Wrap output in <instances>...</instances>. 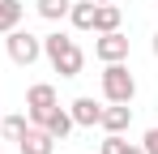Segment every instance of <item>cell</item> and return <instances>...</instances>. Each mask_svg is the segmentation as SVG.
I'll return each mask as SVG.
<instances>
[{"instance_id": "obj_5", "label": "cell", "mask_w": 158, "mask_h": 154, "mask_svg": "<svg viewBox=\"0 0 158 154\" xmlns=\"http://www.w3.org/2000/svg\"><path fill=\"white\" fill-rule=\"evenodd\" d=\"M94 56H98L103 64L128 60V39H124L120 30H107V34H98V43H94Z\"/></svg>"}, {"instance_id": "obj_13", "label": "cell", "mask_w": 158, "mask_h": 154, "mask_svg": "<svg viewBox=\"0 0 158 154\" xmlns=\"http://www.w3.org/2000/svg\"><path fill=\"white\" fill-rule=\"evenodd\" d=\"M26 128H30L26 116H0V137H9V141H22Z\"/></svg>"}, {"instance_id": "obj_15", "label": "cell", "mask_w": 158, "mask_h": 154, "mask_svg": "<svg viewBox=\"0 0 158 154\" xmlns=\"http://www.w3.org/2000/svg\"><path fill=\"white\" fill-rule=\"evenodd\" d=\"M128 150V141H124V133H107L103 146H98V154H124Z\"/></svg>"}, {"instance_id": "obj_8", "label": "cell", "mask_w": 158, "mask_h": 154, "mask_svg": "<svg viewBox=\"0 0 158 154\" xmlns=\"http://www.w3.org/2000/svg\"><path fill=\"white\" fill-rule=\"evenodd\" d=\"M17 150H22V154H56V137L47 133V128L30 124V128H26V137L17 141Z\"/></svg>"}, {"instance_id": "obj_12", "label": "cell", "mask_w": 158, "mask_h": 154, "mask_svg": "<svg viewBox=\"0 0 158 154\" xmlns=\"http://www.w3.org/2000/svg\"><path fill=\"white\" fill-rule=\"evenodd\" d=\"M22 13H26L22 0H0V34H9L13 26H22Z\"/></svg>"}, {"instance_id": "obj_11", "label": "cell", "mask_w": 158, "mask_h": 154, "mask_svg": "<svg viewBox=\"0 0 158 154\" xmlns=\"http://www.w3.org/2000/svg\"><path fill=\"white\" fill-rule=\"evenodd\" d=\"M120 17H124V13H120V4H98V9H94V30H98V34L120 30Z\"/></svg>"}, {"instance_id": "obj_19", "label": "cell", "mask_w": 158, "mask_h": 154, "mask_svg": "<svg viewBox=\"0 0 158 154\" xmlns=\"http://www.w3.org/2000/svg\"><path fill=\"white\" fill-rule=\"evenodd\" d=\"M94 4H115V0H94Z\"/></svg>"}, {"instance_id": "obj_20", "label": "cell", "mask_w": 158, "mask_h": 154, "mask_svg": "<svg viewBox=\"0 0 158 154\" xmlns=\"http://www.w3.org/2000/svg\"><path fill=\"white\" fill-rule=\"evenodd\" d=\"M154 4H158V0H154Z\"/></svg>"}, {"instance_id": "obj_17", "label": "cell", "mask_w": 158, "mask_h": 154, "mask_svg": "<svg viewBox=\"0 0 158 154\" xmlns=\"http://www.w3.org/2000/svg\"><path fill=\"white\" fill-rule=\"evenodd\" d=\"M124 154H145V150H141V146H128V150H124Z\"/></svg>"}, {"instance_id": "obj_10", "label": "cell", "mask_w": 158, "mask_h": 154, "mask_svg": "<svg viewBox=\"0 0 158 154\" xmlns=\"http://www.w3.org/2000/svg\"><path fill=\"white\" fill-rule=\"evenodd\" d=\"M94 0H73L69 4V22H73V30H94Z\"/></svg>"}, {"instance_id": "obj_2", "label": "cell", "mask_w": 158, "mask_h": 154, "mask_svg": "<svg viewBox=\"0 0 158 154\" xmlns=\"http://www.w3.org/2000/svg\"><path fill=\"white\" fill-rule=\"evenodd\" d=\"M103 99L107 103H132L137 99V77L128 73L124 60H115V64L103 69Z\"/></svg>"}, {"instance_id": "obj_7", "label": "cell", "mask_w": 158, "mask_h": 154, "mask_svg": "<svg viewBox=\"0 0 158 154\" xmlns=\"http://www.w3.org/2000/svg\"><path fill=\"white\" fill-rule=\"evenodd\" d=\"M39 128H47V133H52L56 141H64V137H69V133H73V116H69V107H60V103H56L52 111H43V120H39Z\"/></svg>"}, {"instance_id": "obj_1", "label": "cell", "mask_w": 158, "mask_h": 154, "mask_svg": "<svg viewBox=\"0 0 158 154\" xmlns=\"http://www.w3.org/2000/svg\"><path fill=\"white\" fill-rule=\"evenodd\" d=\"M43 56L52 60V69L60 77H77L81 69H85V51L77 47V39H69V34H60V30L43 39Z\"/></svg>"}, {"instance_id": "obj_4", "label": "cell", "mask_w": 158, "mask_h": 154, "mask_svg": "<svg viewBox=\"0 0 158 154\" xmlns=\"http://www.w3.org/2000/svg\"><path fill=\"white\" fill-rule=\"evenodd\" d=\"M56 103H60V99H56V86L34 81V86L26 90V116H30V124H39V120H43V111H52Z\"/></svg>"}, {"instance_id": "obj_16", "label": "cell", "mask_w": 158, "mask_h": 154, "mask_svg": "<svg viewBox=\"0 0 158 154\" xmlns=\"http://www.w3.org/2000/svg\"><path fill=\"white\" fill-rule=\"evenodd\" d=\"M141 150H145V154H158V124H154V128H145V137H141Z\"/></svg>"}, {"instance_id": "obj_3", "label": "cell", "mask_w": 158, "mask_h": 154, "mask_svg": "<svg viewBox=\"0 0 158 154\" xmlns=\"http://www.w3.org/2000/svg\"><path fill=\"white\" fill-rule=\"evenodd\" d=\"M4 51H9V60H13V64L30 69V64L43 56V39H39V34H30V30H22V26H13V30L4 34Z\"/></svg>"}, {"instance_id": "obj_6", "label": "cell", "mask_w": 158, "mask_h": 154, "mask_svg": "<svg viewBox=\"0 0 158 154\" xmlns=\"http://www.w3.org/2000/svg\"><path fill=\"white\" fill-rule=\"evenodd\" d=\"M69 116H73V124H77V128H94L98 120H103V107L90 99V94H81V99L69 103Z\"/></svg>"}, {"instance_id": "obj_18", "label": "cell", "mask_w": 158, "mask_h": 154, "mask_svg": "<svg viewBox=\"0 0 158 154\" xmlns=\"http://www.w3.org/2000/svg\"><path fill=\"white\" fill-rule=\"evenodd\" d=\"M150 47H154V56H158V34H154V43H150Z\"/></svg>"}, {"instance_id": "obj_14", "label": "cell", "mask_w": 158, "mask_h": 154, "mask_svg": "<svg viewBox=\"0 0 158 154\" xmlns=\"http://www.w3.org/2000/svg\"><path fill=\"white\" fill-rule=\"evenodd\" d=\"M69 4H73V0H39L34 9H39L43 22H60V17H69Z\"/></svg>"}, {"instance_id": "obj_9", "label": "cell", "mask_w": 158, "mask_h": 154, "mask_svg": "<svg viewBox=\"0 0 158 154\" xmlns=\"http://www.w3.org/2000/svg\"><path fill=\"white\" fill-rule=\"evenodd\" d=\"M128 124H132V107H128V103H111V107H103V120H98L103 133H124Z\"/></svg>"}]
</instances>
